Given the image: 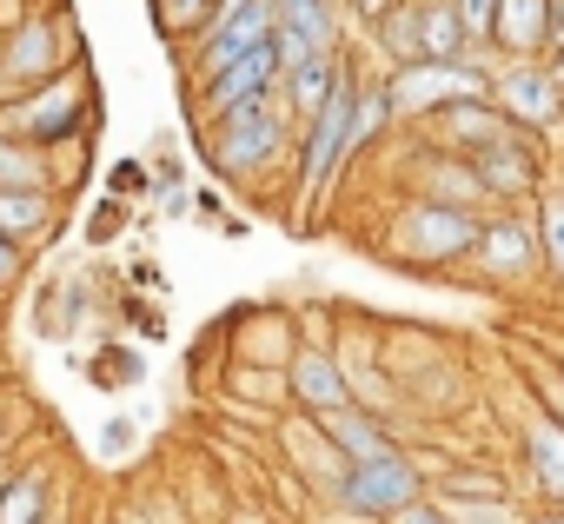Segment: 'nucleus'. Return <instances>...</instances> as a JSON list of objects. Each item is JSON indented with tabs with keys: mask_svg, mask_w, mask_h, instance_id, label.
Segmentation results:
<instances>
[{
	"mask_svg": "<svg viewBox=\"0 0 564 524\" xmlns=\"http://www.w3.org/2000/svg\"><path fill=\"white\" fill-rule=\"evenodd\" d=\"M551 54H564V0H557V14H551Z\"/></svg>",
	"mask_w": 564,
	"mask_h": 524,
	"instance_id": "nucleus-30",
	"label": "nucleus"
},
{
	"mask_svg": "<svg viewBox=\"0 0 564 524\" xmlns=\"http://www.w3.org/2000/svg\"><path fill=\"white\" fill-rule=\"evenodd\" d=\"M319 425H326V438H333L352 465L399 451V438H392V432L379 425V412H366V405H346V412H333V418H319Z\"/></svg>",
	"mask_w": 564,
	"mask_h": 524,
	"instance_id": "nucleus-20",
	"label": "nucleus"
},
{
	"mask_svg": "<svg viewBox=\"0 0 564 524\" xmlns=\"http://www.w3.org/2000/svg\"><path fill=\"white\" fill-rule=\"evenodd\" d=\"M491 100L524 133H544V140L564 133V87H557L551 61H505V67H491Z\"/></svg>",
	"mask_w": 564,
	"mask_h": 524,
	"instance_id": "nucleus-8",
	"label": "nucleus"
},
{
	"mask_svg": "<svg viewBox=\"0 0 564 524\" xmlns=\"http://www.w3.org/2000/svg\"><path fill=\"white\" fill-rule=\"evenodd\" d=\"M272 34H279V0H219L213 21L186 41V67H193V80H206V74L232 67L239 54L265 47Z\"/></svg>",
	"mask_w": 564,
	"mask_h": 524,
	"instance_id": "nucleus-4",
	"label": "nucleus"
},
{
	"mask_svg": "<svg viewBox=\"0 0 564 524\" xmlns=\"http://www.w3.org/2000/svg\"><path fill=\"white\" fill-rule=\"evenodd\" d=\"M419 54L425 61H485V47L471 41L458 0H419Z\"/></svg>",
	"mask_w": 564,
	"mask_h": 524,
	"instance_id": "nucleus-18",
	"label": "nucleus"
},
{
	"mask_svg": "<svg viewBox=\"0 0 564 524\" xmlns=\"http://www.w3.org/2000/svg\"><path fill=\"white\" fill-rule=\"evenodd\" d=\"M279 87H286V61H279V41H265V47H252L232 67H219V74L199 80V113L213 127V120H226V113H239L252 100H272Z\"/></svg>",
	"mask_w": 564,
	"mask_h": 524,
	"instance_id": "nucleus-9",
	"label": "nucleus"
},
{
	"mask_svg": "<svg viewBox=\"0 0 564 524\" xmlns=\"http://www.w3.org/2000/svg\"><path fill=\"white\" fill-rule=\"evenodd\" d=\"M518 451H524V471H531V484L551 498V504H564V418H551L544 405L524 418V432H518Z\"/></svg>",
	"mask_w": 564,
	"mask_h": 524,
	"instance_id": "nucleus-17",
	"label": "nucleus"
},
{
	"mask_svg": "<svg viewBox=\"0 0 564 524\" xmlns=\"http://www.w3.org/2000/svg\"><path fill=\"white\" fill-rule=\"evenodd\" d=\"M465 266L485 280V286H531L544 280V239H538V212L531 206H491L485 212V232L471 245Z\"/></svg>",
	"mask_w": 564,
	"mask_h": 524,
	"instance_id": "nucleus-3",
	"label": "nucleus"
},
{
	"mask_svg": "<svg viewBox=\"0 0 564 524\" xmlns=\"http://www.w3.org/2000/svg\"><path fill=\"white\" fill-rule=\"evenodd\" d=\"M524 524H564V504H551V511H538V517H524Z\"/></svg>",
	"mask_w": 564,
	"mask_h": 524,
	"instance_id": "nucleus-31",
	"label": "nucleus"
},
{
	"mask_svg": "<svg viewBox=\"0 0 564 524\" xmlns=\"http://www.w3.org/2000/svg\"><path fill=\"white\" fill-rule=\"evenodd\" d=\"M505 127H511V120H505L498 100L485 94V100H452V107H438V113L425 120V140H432V146H452V153L471 160V153H485Z\"/></svg>",
	"mask_w": 564,
	"mask_h": 524,
	"instance_id": "nucleus-14",
	"label": "nucleus"
},
{
	"mask_svg": "<svg viewBox=\"0 0 564 524\" xmlns=\"http://www.w3.org/2000/svg\"><path fill=\"white\" fill-rule=\"evenodd\" d=\"M471 166L491 186V206H538V193L557 179L551 173V140L524 133V127H505L485 153H471Z\"/></svg>",
	"mask_w": 564,
	"mask_h": 524,
	"instance_id": "nucleus-5",
	"label": "nucleus"
},
{
	"mask_svg": "<svg viewBox=\"0 0 564 524\" xmlns=\"http://www.w3.org/2000/svg\"><path fill=\"white\" fill-rule=\"evenodd\" d=\"M392 524H452V511H445V504H438V498L425 491V498H419V504H405V511H399Z\"/></svg>",
	"mask_w": 564,
	"mask_h": 524,
	"instance_id": "nucleus-28",
	"label": "nucleus"
},
{
	"mask_svg": "<svg viewBox=\"0 0 564 524\" xmlns=\"http://www.w3.org/2000/svg\"><path fill=\"white\" fill-rule=\"evenodd\" d=\"M366 34L379 41V61H392V67L425 61V54H419V0H399V8H392L379 28H366Z\"/></svg>",
	"mask_w": 564,
	"mask_h": 524,
	"instance_id": "nucleus-22",
	"label": "nucleus"
},
{
	"mask_svg": "<svg viewBox=\"0 0 564 524\" xmlns=\"http://www.w3.org/2000/svg\"><path fill=\"white\" fill-rule=\"evenodd\" d=\"M478 232H485V212L412 193L392 212V226H386V259H399V266H412V273H445V266H465L471 259Z\"/></svg>",
	"mask_w": 564,
	"mask_h": 524,
	"instance_id": "nucleus-1",
	"label": "nucleus"
},
{
	"mask_svg": "<svg viewBox=\"0 0 564 524\" xmlns=\"http://www.w3.org/2000/svg\"><path fill=\"white\" fill-rule=\"evenodd\" d=\"M41 179H47L41 173V146L0 127V186H41Z\"/></svg>",
	"mask_w": 564,
	"mask_h": 524,
	"instance_id": "nucleus-26",
	"label": "nucleus"
},
{
	"mask_svg": "<svg viewBox=\"0 0 564 524\" xmlns=\"http://www.w3.org/2000/svg\"><path fill=\"white\" fill-rule=\"evenodd\" d=\"M551 14H557V0H498L491 54L498 61H544L551 54Z\"/></svg>",
	"mask_w": 564,
	"mask_h": 524,
	"instance_id": "nucleus-15",
	"label": "nucleus"
},
{
	"mask_svg": "<svg viewBox=\"0 0 564 524\" xmlns=\"http://www.w3.org/2000/svg\"><path fill=\"white\" fill-rule=\"evenodd\" d=\"M557 179H564V166H557Z\"/></svg>",
	"mask_w": 564,
	"mask_h": 524,
	"instance_id": "nucleus-32",
	"label": "nucleus"
},
{
	"mask_svg": "<svg viewBox=\"0 0 564 524\" xmlns=\"http://www.w3.org/2000/svg\"><path fill=\"white\" fill-rule=\"evenodd\" d=\"M458 14H465L471 41H478V47H491V28H498V0H458Z\"/></svg>",
	"mask_w": 564,
	"mask_h": 524,
	"instance_id": "nucleus-27",
	"label": "nucleus"
},
{
	"mask_svg": "<svg viewBox=\"0 0 564 524\" xmlns=\"http://www.w3.org/2000/svg\"><path fill=\"white\" fill-rule=\"evenodd\" d=\"M293 113H286V100H252V107H239V113H226V120H213V133H206V153H213V166L226 173V179H259L265 166H279V153L293 146Z\"/></svg>",
	"mask_w": 564,
	"mask_h": 524,
	"instance_id": "nucleus-2",
	"label": "nucleus"
},
{
	"mask_svg": "<svg viewBox=\"0 0 564 524\" xmlns=\"http://www.w3.org/2000/svg\"><path fill=\"white\" fill-rule=\"evenodd\" d=\"M213 8H219V0H153V21H160V34H166L173 47H186V41L213 21Z\"/></svg>",
	"mask_w": 564,
	"mask_h": 524,
	"instance_id": "nucleus-25",
	"label": "nucleus"
},
{
	"mask_svg": "<svg viewBox=\"0 0 564 524\" xmlns=\"http://www.w3.org/2000/svg\"><path fill=\"white\" fill-rule=\"evenodd\" d=\"M279 34L306 41L313 54H339V0H279Z\"/></svg>",
	"mask_w": 564,
	"mask_h": 524,
	"instance_id": "nucleus-21",
	"label": "nucleus"
},
{
	"mask_svg": "<svg viewBox=\"0 0 564 524\" xmlns=\"http://www.w3.org/2000/svg\"><path fill=\"white\" fill-rule=\"evenodd\" d=\"M0 74H8L14 87H47V80H61L67 74V21H54V14H28L8 41H0Z\"/></svg>",
	"mask_w": 564,
	"mask_h": 524,
	"instance_id": "nucleus-10",
	"label": "nucleus"
},
{
	"mask_svg": "<svg viewBox=\"0 0 564 524\" xmlns=\"http://www.w3.org/2000/svg\"><path fill=\"white\" fill-rule=\"evenodd\" d=\"M0 524H47V471H14L0 491Z\"/></svg>",
	"mask_w": 564,
	"mask_h": 524,
	"instance_id": "nucleus-23",
	"label": "nucleus"
},
{
	"mask_svg": "<svg viewBox=\"0 0 564 524\" xmlns=\"http://www.w3.org/2000/svg\"><path fill=\"white\" fill-rule=\"evenodd\" d=\"M80 87L61 74V80H47V87H34L21 107H0V113H8V120H0V127H8V133H21V140H67L74 127H80Z\"/></svg>",
	"mask_w": 564,
	"mask_h": 524,
	"instance_id": "nucleus-13",
	"label": "nucleus"
},
{
	"mask_svg": "<svg viewBox=\"0 0 564 524\" xmlns=\"http://www.w3.org/2000/svg\"><path fill=\"white\" fill-rule=\"evenodd\" d=\"M399 120H432L452 100H485L491 94V67L485 61H412L386 74Z\"/></svg>",
	"mask_w": 564,
	"mask_h": 524,
	"instance_id": "nucleus-6",
	"label": "nucleus"
},
{
	"mask_svg": "<svg viewBox=\"0 0 564 524\" xmlns=\"http://www.w3.org/2000/svg\"><path fill=\"white\" fill-rule=\"evenodd\" d=\"M21 273H28V266H21V245H14L8 232H0V293H8V286H21Z\"/></svg>",
	"mask_w": 564,
	"mask_h": 524,
	"instance_id": "nucleus-29",
	"label": "nucleus"
},
{
	"mask_svg": "<svg viewBox=\"0 0 564 524\" xmlns=\"http://www.w3.org/2000/svg\"><path fill=\"white\" fill-rule=\"evenodd\" d=\"M412 193L419 199H445V206H471V212L491 206V186L478 179V166L465 153H452V146H432V140L412 160Z\"/></svg>",
	"mask_w": 564,
	"mask_h": 524,
	"instance_id": "nucleus-12",
	"label": "nucleus"
},
{
	"mask_svg": "<svg viewBox=\"0 0 564 524\" xmlns=\"http://www.w3.org/2000/svg\"><path fill=\"white\" fill-rule=\"evenodd\" d=\"M425 498V471L405 458V451H386V458H366V465H352L346 471V484H339V504L352 511V517H366V524H392L405 504H419Z\"/></svg>",
	"mask_w": 564,
	"mask_h": 524,
	"instance_id": "nucleus-7",
	"label": "nucleus"
},
{
	"mask_svg": "<svg viewBox=\"0 0 564 524\" xmlns=\"http://www.w3.org/2000/svg\"><path fill=\"white\" fill-rule=\"evenodd\" d=\"M61 206L47 186H0V232H8L14 245H41L54 232Z\"/></svg>",
	"mask_w": 564,
	"mask_h": 524,
	"instance_id": "nucleus-19",
	"label": "nucleus"
},
{
	"mask_svg": "<svg viewBox=\"0 0 564 524\" xmlns=\"http://www.w3.org/2000/svg\"><path fill=\"white\" fill-rule=\"evenodd\" d=\"M432 498L452 511V524H524V511L505 498V484H491V478H445V484H432Z\"/></svg>",
	"mask_w": 564,
	"mask_h": 524,
	"instance_id": "nucleus-16",
	"label": "nucleus"
},
{
	"mask_svg": "<svg viewBox=\"0 0 564 524\" xmlns=\"http://www.w3.org/2000/svg\"><path fill=\"white\" fill-rule=\"evenodd\" d=\"M286 392H293V405H300L306 418H333V412L359 405L346 359L326 352V346H300V352H293V365H286Z\"/></svg>",
	"mask_w": 564,
	"mask_h": 524,
	"instance_id": "nucleus-11",
	"label": "nucleus"
},
{
	"mask_svg": "<svg viewBox=\"0 0 564 524\" xmlns=\"http://www.w3.org/2000/svg\"><path fill=\"white\" fill-rule=\"evenodd\" d=\"M531 212H538V239H544V273L564 286V179H551Z\"/></svg>",
	"mask_w": 564,
	"mask_h": 524,
	"instance_id": "nucleus-24",
	"label": "nucleus"
}]
</instances>
